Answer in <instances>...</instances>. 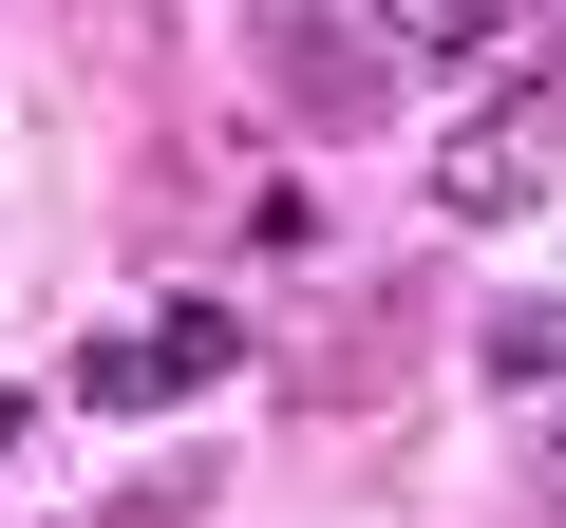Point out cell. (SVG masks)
I'll use <instances>...</instances> for the list:
<instances>
[{
	"label": "cell",
	"instance_id": "cell-1",
	"mask_svg": "<svg viewBox=\"0 0 566 528\" xmlns=\"http://www.w3.org/2000/svg\"><path fill=\"white\" fill-rule=\"evenodd\" d=\"M547 189H566V95H547V76H510L491 114L434 133V208H453V226H528Z\"/></svg>",
	"mask_w": 566,
	"mask_h": 528
},
{
	"label": "cell",
	"instance_id": "cell-2",
	"mask_svg": "<svg viewBox=\"0 0 566 528\" xmlns=\"http://www.w3.org/2000/svg\"><path fill=\"white\" fill-rule=\"evenodd\" d=\"M227 359H245L227 303H151V321H114V340L76 359V397H95V415H170V397H208Z\"/></svg>",
	"mask_w": 566,
	"mask_h": 528
},
{
	"label": "cell",
	"instance_id": "cell-3",
	"mask_svg": "<svg viewBox=\"0 0 566 528\" xmlns=\"http://www.w3.org/2000/svg\"><path fill=\"white\" fill-rule=\"evenodd\" d=\"M378 39H397V57H491L510 0H378Z\"/></svg>",
	"mask_w": 566,
	"mask_h": 528
}]
</instances>
